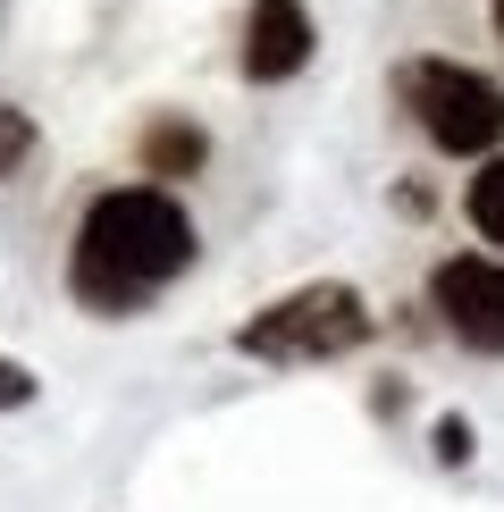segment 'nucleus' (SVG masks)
<instances>
[{
    "label": "nucleus",
    "instance_id": "f257e3e1",
    "mask_svg": "<svg viewBox=\"0 0 504 512\" xmlns=\"http://www.w3.org/2000/svg\"><path fill=\"white\" fill-rule=\"evenodd\" d=\"M194 261V219L160 194V185H118L84 210L76 227V261H68V286L84 311H135L152 303L168 277H185Z\"/></svg>",
    "mask_w": 504,
    "mask_h": 512
},
{
    "label": "nucleus",
    "instance_id": "f03ea898",
    "mask_svg": "<svg viewBox=\"0 0 504 512\" xmlns=\"http://www.w3.org/2000/svg\"><path fill=\"white\" fill-rule=\"evenodd\" d=\"M362 336H370V303H362L353 286H294V294L261 303V311L236 328V353L294 370V361H336V353H353Z\"/></svg>",
    "mask_w": 504,
    "mask_h": 512
},
{
    "label": "nucleus",
    "instance_id": "7ed1b4c3",
    "mask_svg": "<svg viewBox=\"0 0 504 512\" xmlns=\"http://www.w3.org/2000/svg\"><path fill=\"white\" fill-rule=\"evenodd\" d=\"M404 101L412 118L429 126L437 152H496L504 143V84L479 68H454V59H412L404 68Z\"/></svg>",
    "mask_w": 504,
    "mask_h": 512
},
{
    "label": "nucleus",
    "instance_id": "20e7f679",
    "mask_svg": "<svg viewBox=\"0 0 504 512\" xmlns=\"http://www.w3.org/2000/svg\"><path fill=\"white\" fill-rule=\"evenodd\" d=\"M429 294H437V319H446L454 345L504 353V261L496 252H454V261L429 277Z\"/></svg>",
    "mask_w": 504,
    "mask_h": 512
},
{
    "label": "nucleus",
    "instance_id": "39448f33",
    "mask_svg": "<svg viewBox=\"0 0 504 512\" xmlns=\"http://www.w3.org/2000/svg\"><path fill=\"white\" fill-rule=\"evenodd\" d=\"M311 59V9L303 0H252L244 17V76L252 84H286Z\"/></svg>",
    "mask_w": 504,
    "mask_h": 512
},
{
    "label": "nucleus",
    "instance_id": "423d86ee",
    "mask_svg": "<svg viewBox=\"0 0 504 512\" xmlns=\"http://www.w3.org/2000/svg\"><path fill=\"white\" fill-rule=\"evenodd\" d=\"M202 160H210L202 126H177V118H160L152 135H143V168H152V177H194Z\"/></svg>",
    "mask_w": 504,
    "mask_h": 512
},
{
    "label": "nucleus",
    "instance_id": "0eeeda50",
    "mask_svg": "<svg viewBox=\"0 0 504 512\" xmlns=\"http://www.w3.org/2000/svg\"><path fill=\"white\" fill-rule=\"evenodd\" d=\"M471 227H479V236H488V244L504 252V152H496V160L471 177Z\"/></svg>",
    "mask_w": 504,
    "mask_h": 512
},
{
    "label": "nucleus",
    "instance_id": "6e6552de",
    "mask_svg": "<svg viewBox=\"0 0 504 512\" xmlns=\"http://www.w3.org/2000/svg\"><path fill=\"white\" fill-rule=\"evenodd\" d=\"M34 152V126H26V110H9V101H0V177H9L17 160Z\"/></svg>",
    "mask_w": 504,
    "mask_h": 512
},
{
    "label": "nucleus",
    "instance_id": "1a4fd4ad",
    "mask_svg": "<svg viewBox=\"0 0 504 512\" xmlns=\"http://www.w3.org/2000/svg\"><path fill=\"white\" fill-rule=\"evenodd\" d=\"M26 395H34V378L17 370V361H0V412H17V403H26Z\"/></svg>",
    "mask_w": 504,
    "mask_h": 512
},
{
    "label": "nucleus",
    "instance_id": "9d476101",
    "mask_svg": "<svg viewBox=\"0 0 504 512\" xmlns=\"http://www.w3.org/2000/svg\"><path fill=\"white\" fill-rule=\"evenodd\" d=\"M437 454L462 462V454H471V429H462V420H446V429H437Z\"/></svg>",
    "mask_w": 504,
    "mask_h": 512
},
{
    "label": "nucleus",
    "instance_id": "9b49d317",
    "mask_svg": "<svg viewBox=\"0 0 504 512\" xmlns=\"http://www.w3.org/2000/svg\"><path fill=\"white\" fill-rule=\"evenodd\" d=\"M496 34H504V0H496Z\"/></svg>",
    "mask_w": 504,
    "mask_h": 512
}]
</instances>
